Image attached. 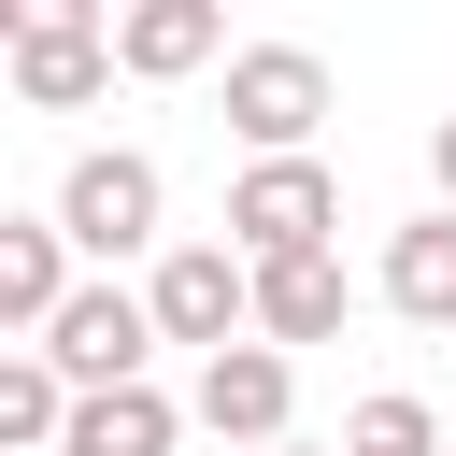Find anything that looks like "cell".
<instances>
[{
  "label": "cell",
  "mask_w": 456,
  "mask_h": 456,
  "mask_svg": "<svg viewBox=\"0 0 456 456\" xmlns=\"http://www.w3.org/2000/svg\"><path fill=\"white\" fill-rule=\"evenodd\" d=\"M328 228H342V171H328V157H242V171H228V256H242V271L328 256Z\"/></svg>",
  "instance_id": "6da1fadb"
},
{
  "label": "cell",
  "mask_w": 456,
  "mask_h": 456,
  "mask_svg": "<svg viewBox=\"0 0 456 456\" xmlns=\"http://www.w3.org/2000/svg\"><path fill=\"white\" fill-rule=\"evenodd\" d=\"M0 71H14L28 114H86V100L114 86V14H86V0H14Z\"/></svg>",
  "instance_id": "7a4b0ae2"
},
{
  "label": "cell",
  "mask_w": 456,
  "mask_h": 456,
  "mask_svg": "<svg viewBox=\"0 0 456 456\" xmlns=\"http://www.w3.org/2000/svg\"><path fill=\"white\" fill-rule=\"evenodd\" d=\"M157 214H171V185H157L142 142H86V157L57 171V228H71V256H142ZM157 256H171V242H157Z\"/></svg>",
  "instance_id": "3957f363"
},
{
  "label": "cell",
  "mask_w": 456,
  "mask_h": 456,
  "mask_svg": "<svg viewBox=\"0 0 456 456\" xmlns=\"http://www.w3.org/2000/svg\"><path fill=\"white\" fill-rule=\"evenodd\" d=\"M314 114H328V57H314V43H242V57H228V128H242V157H314Z\"/></svg>",
  "instance_id": "277c9868"
},
{
  "label": "cell",
  "mask_w": 456,
  "mask_h": 456,
  "mask_svg": "<svg viewBox=\"0 0 456 456\" xmlns=\"http://www.w3.org/2000/svg\"><path fill=\"white\" fill-rule=\"evenodd\" d=\"M142 299H157V342H200V356L256 342V271H242L228 242H171V256L142 271Z\"/></svg>",
  "instance_id": "5b68a950"
},
{
  "label": "cell",
  "mask_w": 456,
  "mask_h": 456,
  "mask_svg": "<svg viewBox=\"0 0 456 456\" xmlns=\"http://www.w3.org/2000/svg\"><path fill=\"white\" fill-rule=\"evenodd\" d=\"M43 356L71 370V399H100V385H142V356H157V299H142V285H86V299L43 328Z\"/></svg>",
  "instance_id": "8992f818"
},
{
  "label": "cell",
  "mask_w": 456,
  "mask_h": 456,
  "mask_svg": "<svg viewBox=\"0 0 456 456\" xmlns=\"http://www.w3.org/2000/svg\"><path fill=\"white\" fill-rule=\"evenodd\" d=\"M285 413H299V356H285V342H228V356H200V428H214V442L285 456Z\"/></svg>",
  "instance_id": "52a82bcc"
},
{
  "label": "cell",
  "mask_w": 456,
  "mask_h": 456,
  "mask_svg": "<svg viewBox=\"0 0 456 456\" xmlns=\"http://www.w3.org/2000/svg\"><path fill=\"white\" fill-rule=\"evenodd\" d=\"M71 299H86V285H71V228H57V214H0V328L43 342Z\"/></svg>",
  "instance_id": "ba28073f"
},
{
  "label": "cell",
  "mask_w": 456,
  "mask_h": 456,
  "mask_svg": "<svg viewBox=\"0 0 456 456\" xmlns=\"http://www.w3.org/2000/svg\"><path fill=\"white\" fill-rule=\"evenodd\" d=\"M214 57H228V14L214 0H128L114 14V71H142V86H185Z\"/></svg>",
  "instance_id": "9c48e42d"
},
{
  "label": "cell",
  "mask_w": 456,
  "mask_h": 456,
  "mask_svg": "<svg viewBox=\"0 0 456 456\" xmlns=\"http://www.w3.org/2000/svg\"><path fill=\"white\" fill-rule=\"evenodd\" d=\"M342 314H356L342 256H271V271H256V342H285V356H299V342H328Z\"/></svg>",
  "instance_id": "30bf717a"
},
{
  "label": "cell",
  "mask_w": 456,
  "mask_h": 456,
  "mask_svg": "<svg viewBox=\"0 0 456 456\" xmlns=\"http://www.w3.org/2000/svg\"><path fill=\"white\" fill-rule=\"evenodd\" d=\"M385 314H413V328H456V214H413V228H385Z\"/></svg>",
  "instance_id": "8fae6325"
},
{
  "label": "cell",
  "mask_w": 456,
  "mask_h": 456,
  "mask_svg": "<svg viewBox=\"0 0 456 456\" xmlns=\"http://www.w3.org/2000/svg\"><path fill=\"white\" fill-rule=\"evenodd\" d=\"M0 442H14V456H57V442H71V370H57L43 342L0 356Z\"/></svg>",
  "instance_id": "7c38bea8"
},
{
  "label": "cell",
  "mask_w": 456,
  "mask_h": 456,
  "mask_svg": "<svg viewBox=\"0 0 456 456\" xmlns=\"http://www.w3.org/2000/svg\"><path fill=\"white\" fill-rule=\"evenodd\" d=\"M171 428H185V413H171L157 385H100V399H71V442H57V456H171Z\"/></svg>",
  "instance_id": "4fadbf2b"
},
{
  "label": "cell",
  "mask_w": 456,
  "mask_h": 456,
  "mask_svg": "<svg viewBox=\"0 0 456 456\" xmlns=\"http://www.w3.org/2000/svg\"><path fill=\"white\" fill-rule=\"evenodd\" d=\"M342 456H456V442H442V413H428L413 385H385V399L342 413Z\"/></svg>",
  "instance_id": "5bb4252c"
},
{
  "label": "cell",
  "mask_w": 456,
  "mask_h": 456,
  "mask_svg": "<svg viewBox=\"0 0 456 456\" xmlns=\"http://www.w3.org/2000/svg\"><path fill=\"white\" fill-rule=\"evenodd\" d=\"M428 185H442V214H456V114L428 128Z\"/></svg>",
  "instance_id": "9a60e30c"
},
{
  "label": "cell",
  "mask_w": 456,
  "mask_h": 456,
  "mask_svg": "<svg viewBox=\"0 0 456 456\" xmlns=\"http://www.w3.org/2000/svg\"><path fill=\"white\" fill-rule=\"evenodd\" d=\"M285 456H342V442H285Z\"/></svg>",
  "instance_id": "2e32d148"
}]
</instances>
